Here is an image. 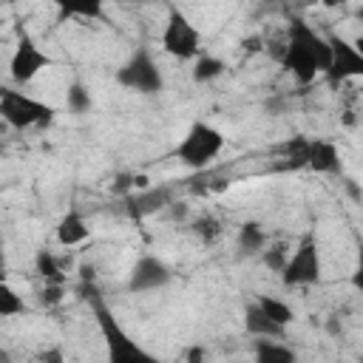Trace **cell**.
I'll return each instance as SVG.
<instances>
[{
    "label": "cell",
    "mask_w": 363,
    "mask_h": 363,
    "mask_svg": "<svg viewBox=\"0 0 363 363\" xmlns=\"http://www.w3.org/2000/svg\"><path fill=\"white\" fill-rule=\"evenodd\" d=\"M281 68L301 85H309L318 79V74H326L332 62V45L329 37L318 34L303 17L289 20L284 45L278 51Z\"/></svg>",
    "instance_id": "1"
},
{
    "label": "cell",
    "mask_w": 363,
    "mask_h": 363,
    "mask_svg": "<svg viewBox=\"0 0 363 363\" xmlns=\"http://www.w3.org/2000/svg\"><path fill=\"white\" fill-rule=\"evenodd\" d=\"M0 116L14 130H43L57 119V108L14 88L0 91Z\"/></svg>",
    "instance_id": "2"
},
{
    "label": "cell",
    "mask_w": 363,
    "mask_h": 363,
    "mask_svg": "<svg viewBox=\"0 0 363 363\" xmlns=\"http://www.w3.org/2000/svg\"><path fill=\"white\" fill-rule=\"evenodd\" d=\"M320 278H323L320 244H318L315 230H309V233H303V235L295 241V247H292V252H289V258H286V267L281 269V281H284V286H289V289H301V286H315V284H320Z\"/></svg>",
    "instance_id": "3"
},
{
    "label": "cell",
    "mask_w": 363,
    "mask_h": 363,
    "mask_svg": "<svg viewBox=\"0 0 363 363\" xmlns=\"http://www.w3.org/2000/svg\"><path fill=\"white\" fill-rule=\"evenodd\" d=\"M159 45H162V51L167 57L182 60V62H193L196 57L204 54L199 26L176 6L164 17V26H162V34H159Z\"/></svg>",
    "instance_id": "4"
},
{
    "label": "cell",
    "mask_w": 363,
    "mask_h": 363,
    "mask_svg": "<svg viewBox=\"0 0 363 363\" xmlns=\"http://www.w3.org/2000/svg\"><path fill=\"white\" fill-rule=\"evenodd\" d=\"M224 145H227V139L218 128H213L204 119H196L187 128V133L182 136V142L176 145V159L190 170H201L224 150Z\"/></svg>",
    "instance_id": "5"
},
{
    "label": "cell",
    "mask_w": 363,
    "mask_h": 363,
    "mask_svg": "<svg viewBox=\"0 0 363 363\" xmlns=\"http://www.w3.org/2000/svg\"><path fill=\"white\" fill-rule=\"evenodd\" d=\"M116 82L139 96H153L159 91H164V74L159 68V62L153 60V54L147 48L133 51L119 68H116Z\"/></svg>",
    "instance_id": "6"
},
{
    "label": "cell",
    "mask_w": 363,
    "mask_h": 363,
    "mask_svg": "<svg viewBox=\"0 0 363 363\" xmlns=\"http://www.w3.org/2000/svg\"><path fill=\"white\" fill-rule=\"evenodd\" d=\"M284 153L295 164H303L315 173H340V153H337V145L329 139L295 136L284 145Z\"/></svg>",
    "instance_id": "7"
},
{
    "label": "cell",
    "mask_w": 363,
    "mask_h": 363,
    "mask_svg": "<svg viewBox=\"0 0 363 363\" xmlns=\"http://www.w3.org/2000/svg\"><path fill=\"white\" fill-rule=\"evenodd\" d=\"M91 309H94V318H96V326H99V332H102V337H105V343H108V352H111V357L116 360V363H133V360H150V354L147 352H142L130 337H128V332L116 323V318L111 315V309L99 301V298H94V303H91Z\"/></svg>",
    "instance_id": "8"
},
{
    "label": "cell",
    "mask_w": 363,
    "mask_h": 363,
    "mask_svg": "<svg viewBox=\"0 0 363 363\" xmlns=\"http://www.w3.org/2000/svg\"><path fill=\"white\" fill-rule=\"evenodd\" d=\"M51 65H54L51 54H45L28 34H20V40H17V45H14L11 57H9V77L14 82L26 85V82H31L37 74H43Z\"/></svg>",
    "instance_id": "9"
},
{
    "label": "cell",
    "mask_w": 363,
    "mask_h": 363,
    "mask_svg": "<svg viewBox=\"0 0 363 363\" xmlns=\"http://www.w3.org/2000/svg\"><path fill=\"white\" fill-rule=\"evenodd\" d=\"M329 45H332V62L323 77L332 85L346 82V79H363V54L357 51V45L340 34H332Z\"/></svg>",
    "instance_id": "10"
},
{
    "label": "cell",
    "mask_w": 363,
    "mask_h": 363,
    "mask_svg": "<svg viewBox=\"0 0 363 363\" xmlns=\"http://www.w3.org/2000/svg\"><path fill=\"white\" fill-rule=\"evenodd\" d=\"M173 269L159 258V255H139L136 264L130 267L128 275V289L130 292H156L170 286Z\"/></svg>",
    "instance_id": "11"
},
{
    "label": "cell",
    "mask_w": 363,
    "mask_h": 363,
    "mask_svg": "<svg viewBox=\"0 0 363 363\" xmlns=\"http://www.w3.org/2000/svg\"><path fill=\"white\" fill-rule=\"evenodd\" d=\"M244 329L250 337H286V326L272 320L258 301H250L244 306Z\"/></svg>",
    "instance_id": "12"
},
{
    "label": "cell",
    "mask_w": 363,
    "mask_h": 363,
    "mask_svg": "<svg viewBox=\"0 0 363 363\" xmlns=\"http://www.w3.org/2000/svg\"><path fill=\"white\" fill-rule=\"evenodd\" d=\"M88 238H91V227H88L85 216L77 207H71L60 218V224H57V244H62V247H79Z\"/></svg>",
    "instance_id": "13"
},
{
    "label": "cell",
    "mask_w": 363,
    "mask_h": 363,
    "mask_svg": "<svg viewBox=\"0 0 363 363\" xmlns=\"http://www.w3.org/2000/svg\"><path fill=\"white\" fill-rule=\"evenodd\" d=\"M252 354L261 363H295L298 352L284 343V337H255Z\"/></svg>",
    "instance_id": "14"
},
{
    "label": "cell",
    "mask_w": 363,
    "mask_h": 363,
    "mask_svg": "<svg viewBox=\"0 0 363 363\" xmlns=\"http://www.w3.org/2000/svg\"><path fill=\"white\" fill-rule=\"evenodd\" d=\"M60 11V20H99L105 0H45Z\"/></svg>",
    "instance_id": "15"
},
{
    "label": "cell",
    "mask_w": 363,
    "mask_h": 363,
    "mask_svg": "<svg viewBox=\"0 0 363 363\" xmlns=\"http://www.w3.org/2000/svg\"><path fill=\"white\" fill-rule=\"evenodd\" d=\"M235 244L244 255H261V250L269 244V233L258 224V221H244L238 227V235H235Z\"/></svg>",
    "instance_id": "16"
},
{
    "label": "cell",
    "mask_w": 363,
    "mask_h": 363,
    "mask_svg": "<svg viewBox=\"0 0 363 363\" xmlns=\"http://www.w3.org/2000/svg\"><path fill=\"white\" fill-rule=\"evenodd\" d=\"M224 71H227L224 60H218V57H213V54H201V57L193 60V79H196L199 85H207V82L218 79Z\"/></svg>",
    "instance_id": "17"
},
{
    "label": "cell",
    "mask_w": 363,
    "mask_h": 363,
    "mask_svg": "<svg viewBox=\"0 0 363 363\" xmlns=\"http://www.w3.org/2000/svg\"><path fill=\"white\" fill-rule=\"evenodd\" d=\"M190 233H193L201 244H216V241L221 238L224 227H221V221H218L216 216L204 213V216H196V218L190 221Z\"/></svg>",
    "instance_id": "18"
},
{
    "label": "cell",
    "mask_w": 363,
    "mask_h": 363,
    "mask_svg": "<svg viewBox=\"0 0 363 363\" xmlns=\"http://www.w3.org/2000/svg\"><path fill=\"white\" fill-rule=\"evenodd\" d=\"M255 301H258L261 309H264L272 320H278L281 326L289 329V323L295 320V312H292V306H289L284 298H275V295H255Z\"/></svg>",
    "instance_id": "19"
},
{
    "label": "cell",
    "mask_w": 363,
    "mask_h": 363,
    "mask_svg": "<svg viewBox=\"0 0 363 363\" xmlns=\"http://www.w3.org/2000/svg\"><path fill=\"white\" fill-rule=\"evenodd\" d=\"M65 108L74 113V116H82L94 108V96L91 91L82 85V82H71L68 91H65Z\"/></svg>",
    "instance_id": "20"
},
{
    "label": "cell",
    "mask_w": 363,
    "mask_h": 363,
    "mask_svg": "<svg viewBox=\"0 0 363 363\" xmlns=\"http://www.w3.org/2000/svg\"><path fill=\"white\" fill-rule=\"evenodd\" d=\"M34 269H37V275H40L45 284H62V281H65V278H62V269H60V261L54 258L51 250H40V252L34 255Z\"/></svg>",
    "instance_id": "21"
},
{
    "label": "cell",
    "mask_w": 363,
    "mask_h": 363,
    "mask_svg": "<svg viewBox=\"0 0 363 363\" xmlns=\"http://www.w3.org/2000/svg\"><path fill=\"white\" fill-rule=\"evenodd\" d=\"M26 312L23 295L11 284H0V318H17Z\"/></svg>",
    "instance_id": "22"
},
{
    "label": "cell",
    "mask_w": 363,
    "mask_h": 363,
    "mask_svg": "<svg viewBox=\"0 0 363 363\" xmlns=\"http://www.w3.org/2000/svg\"><path fill=\"white\" fill-rule=\"evenodd\" d=\"M289 252H292V250H289L286 244H267V247L261 250V264H264L267 269H272V272L281 275V269L286 267Z\"/></svg>",
    "instance_id": "23"
},
{
    "label": "cell",
    "mask_w": 363,
    "mask_h": 363,
    "mask_svg": "<svg viewBox=\"0 0 363 363\" xmlns=\"http://www.w3.org/2000/svg\"><path fill=\"white\" fill-rule=\"evenodd\" d=\"M349 284H352L357 292H363V241H357V250H354V267H352Z\"/></svg>",
    "instance_id": "24"
},
{
    "label": "cell",
    "mask_w": 363,
    "mask_h": 363,
    "mask_svg": "<svg viewBox=\"0 0 363 363\" xmlns=\"http://www.w3.org/2000/svg\"><path fill=\"white\" fill-rule=\"evenodd\" d=\"M62 298V284H45L43 292H40V301L43 303H57Z\"/></svg>",
    "instance_id": "25"
},
{
    "label": "cell",
    "mask_w": 363,
    "mask_h": 363,
    "mask_svg": "<svg viewBox=\"0 0 363 363\" xmlns=\"http://www.w3.org/2000/svg\"><path fill=\"white\" fill-rule=\"evenodd\" d=\"M320 3H323L326 9H340V6H346L349 0H320Z\"/></svg>",
    "instance_id": "26"
},
{
    "label": "cell",
    "mask_w": 363,
    "mask_h": 363,
    "mask_svg": "<svg viewBox=\"0 0 363 363\" xmlns=\"http://www.w3.org/2000/svg\"><path fill=\"white\" fill-rule=\"evenodd\" d=\"M352 43H354V45H357V51H360V54H363V34H360V37H354V40H352Z\"/></svg>",
    "instance_id": "27"
},
{
    "label": "cell",
    "mask_w": 363,
    "mask_h": 363,
    "mask_svg": "<svg viewBox=\"0 0 363 363\" xmlns=\"http://www.w3.org/2000/svg\"><path fill=\"white\" fill-rule=\"evenodd\" d=\"M357 20H363V6H360V9H357Z\"/></svg>",
    "instance_id": "28"
}]
</instances>
